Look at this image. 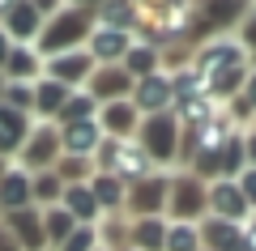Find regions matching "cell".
Returning a JSON list of instances; mask_svg holds the SVG:
<instances>
[{"mask_svg":"<svg viewBox=\"0 0 256 251\" xmlns=\"http://www.w3.org/2000/svg\"><path fill=\"white\" fill-rule=\"evenodd\" d=\"M90 34H94V13L64 4L56 17L43 21V30H38V38H34V51L43 55V60L64 55V51H82V47L90 43Z\"/></svg>","mask_w":256,"mask_h":251,"instance_id":"obj_1","label":"cell"},{"mask_svg":"<svg viewBox=\"0 0 256 251\" xmlns=\"http://www.w3.org/2000/svg\"><path fill=\"white\" fill-rule=\"evenodd\" d=\"M94 171L120 179L124 188H132V183L158 175V166L146 158V149H141L137 141H116V136H102L98 153H94Z\"/></svg>","mask_w":256,"mask_h":251,"instance_id":"obj_2","label":"cell"},{"mask_svg":"<svg viewBox=\"0 0 256 251\" xmlns=\"http://www.w3.org/2000/svg\"><path fill=\"white\" fill-rule=\"evenodd\" d=\"M180 136H184V128L175 115H150V119H141L132 141L146 149V158L154 162L158 171L171 175V166H180Z\"/></svg>","mask_w":256,"mask_h":251,"instance_id":"obj_3","label":"cell"},{"mask_svg":"<svg viewBox=\"0 0 256 251\" xmlns=\"http://www.w3.org/2000/svg\"><path fill=\"white\" fill-rule=\"evenodd\" d=\"M210 217V183L196 179L192 171L171 175V192H166V222H205Z\"/></svg>","mask_w":256,"mask_h":251,"instance_id":"obj_4","label":"cell"},{"mask_svg":"<svg viewBox=\"0 0 256 251\" xmlns=\"http://www.w3.org/2000/svg\"><path fill=\"white\" fill-rule=\"evenodd\" d=\"M64 158L60 149V124H34L26 136V145L18 149L13 166H22L26 175H43V171H56V162Z\"/></svg>","mask_w":256,"mask_h":251,"instance_id":"obj_5","label":"cell"},{"mask_svg":"<svg viewBox=\"0 0 256 251\" xmlns=\"http://www.w3.org/2000/svg\"><path fill=\"white\" fill-rule=\"evenodd\" d=\"M239 64H248V51H244V43H239L235 34H214V38H205V43L192 51V68L201 72V81L214 77V72L239 68Z\"/></svg>","mask_w":256,"mask_h":251,"instance_id":"obj_6","label":"cell"},{"mask_svg":"<svg viewBox=\"0 0 256 251\" xmlns=\"http://www.w3.org/2000/svg\"><path fill=\"white\" fill-rule=\"evenodd\" d=\"M166 192H171V175L166 171L132 183V188H128V200H124L128 222H132V217H166Z\"/></svg>","mask_w":256,"mask_h":251,"instance_id":"obj_7","label":"cell"},{"mask_svg":"<svg viewBox=\"0 0 256 251\" xmlns=\"http://www.w3.org/2000/svg\"><path fill=\"white\" fill-rule=\"evenodd\" d=\"M196 4V17H201V30L205 34H235L239 21L256 9L252 0H192Z\"/></svg>","mask_w":256,"mask_h":251,"instance_id":"obj_8","label":"cell"},{"mask_svg":"<svg viewBox=\"0 0 256 251\" xmlns=\"http://www.w3.org/2000/svg\"><path fill=\"white\" fill-rule=\"evenodd\" d=\"M132 107L141 111V119H150V115H171V107H175L171 77H166V72L141 77L137 85H132Z\"/></svg>","mask_w":256,"mask_h":251,"instance_id":"obj_9","label":"cell"},{"mask_svg":"<svg viewBox=\"0 0 256 251\" xmlns=\"http://www.w3.org/2000/svg\"><path fill=\"white\" fill-rule=\"evenodd\" d=\"M132 85H137V81L124 72V64H98V68L90 72V81H86V90L98 98V107H107V102H128L132 98Z\"/></svg>","mask_w":256,"mask_h":251,"instance_id":"obj_10","label":"cell"},{"mask_svg":"<svg viewBox=\"0 0 256 251\" xmlns=\"http://www.w3.org/2000/svg\"><path fill=\"white\" fill-rule=\"evenodd\" d=\"M98 68V64L90 60V51H64V55H52V60H43V77L60 81V85H68V90H86V81H90V72Z\"/></svg>","mask_w":256,"mask_h":251,"instance_id":"obj_11","label":"cell"},{"mask_svg":"<svg viewBox=\"0 0 256 251\" xmlns=\"http://www.w3.org/2000/svg\"><path fill=\"white\" fill-rule=\"evenodd\" d=\"M210 217H222V222H235V226H244L252 217V205H248V196L239 192L235 179H214L210 183Z\"/></svg>","mask_w":256,"mask_h":251,"instance_id":"obj_12","label":"cell"},{"mask_svg":"<svg viewBox=\"0 0 256 251\" xmlns=\"http://www.w3.org/2000/svg\"><path fill=\"white\" fill-rule=\"evenodd\" d=\"M0 30L9 34L13 47H34L38 30H43V13H38L30 0H18V4H13V9L0 17Z\"/></svg>","mask_w":256,"mask_h":251,"instance_id":"obj_13","label":"cell"},{"mask_svg":"<svg viewBox=\"0 0 256 251\" xmlns=\"http://www.w3.org/2000/svg\"><path fill=\"white\" fill-rule=\"evenodd\" d=\"M4 230L13 234L22 251H47V234H43V213L38 209H22V213H0Z\"/></svg>","mask_w":256,"mask_h":251,"instance_id":"obj_14","label":"cell"},{"mask_svg":"<svg viewBox=\"0 0 256 251\" xmlns=\"http://www.w3.org/2000/svg\"><path fill=\"white\" fill-rule=\"evenodd\" d=\"M102 145L98 119H77V124H60V149L64 158H94Z\"/></svg>","mask_w":256,"mask_h":251,"instance_id":"obj_15","label":"cell"},{"mask_svg":"<svg viewBox=\"0 0 256 251\" xmlns=\"http://www.w3.org/2000/svg\"><path fill=\"white\" fill-rule=\"evenodd\" d=\"M137 43V34H124V30H102L98 21H94V34L90 43H86V51H90L94 64H124L128 47Z\"/></svg>","mask_w":256,"mask_h":251,"instance_id":"obj_16","label":"cell"},{"mask_svg":"<svg viewBox=\"0 0 256 251\" xmlns=\"http://www.w3.org/2000/svg\"><path fill=\"white\" fill-rule=\"evenodd\" d=\"M98 128H102V136L132 141L137 128H141V111L132 107V98L128 102H107V107H98Z\"/></svg>","mask_w":256,"mask_h":251,"instance_id":"obj_17","label":"cell"},{"mask_svg":"<svg viewBox=\"0 0 256 251\" xmlns=\"http://www.w3.org/2000/svg\"><path fill=\"white\" fill-rule=\"evenodd\" d=\"M94 21H98L102 30H124V34H137L141 21H146V13H141L137 0H107V4H98V9H94Z\"/></svg>","mask_w":256,"mask_h":251,"instance_id":"obj_18","label":"cell"},{"mask_svg":"<svg viewBox=\"0 0 256 251\" xmlns=\"http://www.w3.org/2000/svg\"><path fill=\"white\" fill-rule=\"evenodd\" d=\"M30 128H34V119H30V115H22V111H13V107L0 102V158H4V162L18 158V149L26 145Z\"/></svg>","mask_w":256,"mask_h":251,"instance_id":"obj_19","label":"cell"},{"mask_svg":"<svg viewBox=\"0 0 256 251\" xmlns=\"http://www.w3.org/2000/svg\"><path fill=\"white\" fill-rule=\"evenodd\" d=\"M30 179L22 166H9L0 175V213H22V209H34V196H30Z\"/></svg>","mask_w":256,"mask_h":251,"instance_id":"obj_20","label":"cell"},{"mask_svg":"<svg viewBox=\"0 0 256 251\" xmlns=\"http://www.w3.org/2000/svg\"><path fill=\"white\" fill-rule=\"evenodd\" d=\"M60 209L73 217L77 226H98L102 222V209H98V200H94L90 183H68L64 196H60Z\"/></svg>","mask_w":256,"mask_h":251,"instance_id":"obj_21","label":"cell"},{"mask_svg":"<svg viewBox=\"0 0 256 251\" xmlns=\"http://www.w3.org/2000/svg\"><path fill=\"white\" fill-rule=\"evenodd\" d=\"M68 85H60V81L52 77H38L34 81V124H56L64 111V102H68Z\"/></svg>","mask_w":256,"mask_h":251,"instance_id":"obj_22","label":"cell"},{"mask_svg":"<svg viewBox=\"0 0 256 251\" xmlns=\"http://www.w3.org/2000/svg\"><path fill=\"white\" fill-rule=\"evenodd\" d=\"M128 251H166V217H132Z\"/></svg>","mask_w":256,"mask_h":251,"instance_id":"obj_23","label":"cell"},{"mask_svg":"<svg viewBox=\"0 0 256 251\" xmlns=\"http://www.w3.org/2000/svg\"><path fill=\"white\" fill-rule=\"evenodd\" d=\"M0 77H4V81H26V85H34V81L43 77V55H38L34 47H13Z\"/></svg>","mask_w":256,"mask_h":251,"instance_id":"obj_24","label":"cell"},{"mask_svg":"<svg viewBox=\"0 0 256 251\" xmlns=\"http://www.w3.org/2000/svg\"><path fill=\"white\" fill-rule=\"evenodd\" d=\"M90 192H94V200H98L102 217H120V213H124L128 188H124L120 179H111V175H98V171H94V179H90Z\"/></svg>","mask_w":256,"mask_h":251,"instance_id":"obj_25","label":"cell"},{"mask_svg":"<svg viewBox=\"0 0 256 251\" xmlns=\"http://www.w3.org/2000/svg\"><path fill=\"white\" fill-rule=\"evenodd\" d=\"M218 111H222V107L210 98V94H196V98H184V102H175V107H171V115L180 119V128L188 132V128H201V124H210V119L218 115Z\"/></svg>","mask_w":256,"mask_h":251,"instance_id":"obj_26","label":"cell"},{"mask_svg":"<svg viewBox=\"0 0 256 251\" xmlns=\"http://www.w3.org/2000/svg\"><path fill=\"white\" fill-rule=\"evenodd\" d=\"M124 72L132 81H141V77H154V72H162V51H158L154 43H132L128 47V55H124Z\"/></svg>","mask_w":256,"mask_h":251,"instance_id":"obj_27","label":"cell"},{"mask_svg":"<svg viewBox=\"0 0 256 251\" xmlns=\"http://www.w3.org/2000/svg\"><path fill=\"white\" fill-rule=\"evenodd\" d=\"M38 213H43V234H47V251H56V247H60L64 239H68V234L77 230V222H73L68 213H64L60 205H56V209H38Z\"/></svg>","mask_w":256,"mask_h":251,"instance_id":"obj_28","label":"cell"},{"mask_svg":"<svg viewBox=\"0 0 256 251\" xmlns=\"http://www.w3.org/2000/svg\"><path fill=\"white\" fill-rule=\"evenodd\" d=\"M30 196H34V209H56V205H60V196H64L60 175H56V171L34 175V179H30Z\"/></svg>","mask_w":256,"mask_h":251,"instance_id":"obj_29","label":"cell"},{"mask_svg":"<svg viewBox=\"0 0 256 251\" xmlns=\"http://www.w3.org/2000/svg\"><path fill=\"white\" fill-rule=\"evenodd\" d=\"M77 119H98V98H94L90 90H73L68 94V102H64V111H60L56 124H77Z\"/></svg>","mask_w":256,"mask_h":251,"instance_id":"obj_30","label":"cell"},{"mask_svg":"<svg viewBox=\"0 0 256 251\" xmlns=\"http://www.w3.org/2000/svg\"><path fill=\"white\" fill-rule=\"evenodd\" d=\"M166 251H201V230L192 222H166Z\"/></svg>","mask_w":256,"mask_h":251,"instance_id":"obj_31","label":"cell"},{"mask_svg":"<svg viewBox=\"0 0 256 251\" xmlns=\"http://www.w3.org/2000/svg\"><path fill=\"white\" fill-rule=\"evenodd\" d=\"M0 102L34 119V85H26V81H4V94H0Z\"/></svg>","mask_w":256,"mask_h":251,"instance_id":"obj_32","label":"cell"},{"mask_svg":"<svg viewBox=\"0 0 256 251\" xmlns=\"http://www.w3.org/2000/svg\"><path fill=\"white\" fill-rule=\"evenodd\" d=\"M56 175H60L64 188L68 183H90L94 179V158H60L56 162Z\"/></svg>","mask_w":256,"mask_h":251,"instance_id":"obj_33","label":"cell"},{"mask_svg":"<svg viewBox=\"0 0 256 251\" xmlns=\"http://www.w3.org/2000/svg\"><path fill=\"white\" fill-rule=\"evenodd\" d=\"M56 251H98V226H77Z\"/></svg>","mask_w":256,"mask_h":251,"instance_id":"obj_34","label":"cell"},{"mask_svg":"<svg viewBox=\"0 0 256 251\" xmlns=\"http://www.w3.org/2000/svg\"><path fill=\"white\" fill-rule=\"evenodd\" d=\"M235 38H239V43H244V51H248V55L256 51V9L248 13L244 21H239V30H235Z\"/></svg>","mask_w":256,"mask_h":251,"instance_id":"obj_35","label":"cell"},{"mask_svg":"<svg viewBox=\"0 0 256 251\" xmlns=\"http://www.w3.org/2000/svg\"><path fill=\"white\" fill-rule=\"evenodd\" d=\"M239 192L248 196V205H252V213H256V166H244V175H239Z\"/></svg>","mask_w":256,"mask_h":251,"instance_id":"obj_36","label":"cell"},{"mask_svg":"<svg viewBox=\"0 0 256 251\" xmlns=\"http://www.w3.org/2000/svg\"><path fill=\"white\" fill-rule=\"evenodd\" d=\"M244 158H248V166H256V124L244 128Z\"/></svg>","mask_w":256,"mask_h":251,"instance_id":"obj_37","label":"cell"},{"mask_svg":"<svg viewBox=\"0 0 256 251\" xmlns=\"http://www.w3.org/2000/svg\"><path fill=\"white\" fill-rule=\"evenodd\" d=\"M244 98H248V107H252V115H256V72H248V85H244Z\"/></svg>","mask_w":256,"mask_h":251,"instance_id":"obj_38","label":"cell"},{"mask_svg":"<svg viewBox=\"0 0 256 251\" xmlns=\"http://www.w3.org/2000/svg\"><path fill=\"white\" fill-rule=\"evenodd\" d=\"M0 251H22V247H18V243H13V234H9V230H4V222H0Z\"/></svg>","mask_w":256,"mask_h":251,"instance_id":"obj_39","label":"cell"},{"mask_svg":"<svg viewBox=\"0 0 256 251\" xmlns=\"http://www.w3.org/2000/svg\"><path fill=\"white\" fill-rule=\"evenodd\" d=\"M64 4H73V9H86V13H94L98 4H107V0H64Z\"/></svg>","mask_w":256,"mask_h":251,"instance_id":"obj_40","label":"cell"},{"mask_svg":"<svg viewBox=\"0 0 256 251\" xmlns=\"http://www.w3.org/2000/svg\"><path fill=\"white\" fill-rule=\"evenodd\" d=\"M9 51H13V43H9V34L0 30V72H4V60H9Z\"/></svg>","mask_w":256,"mask_h":251,"instance_id":"obj_41","label":"cell"},{"mask_svg":"<svg viewBox=\"0 0 256 251\" xmlns=\"http://www.w3.org/2000/svg\"><path fill=\"white\" fill-rule=\"evenodd\" d=\"M13 4H18V0H0V17H4V13H9Z\"/></svg>","mask_w":256,"mask_h":251,"instance_id":"obj_42","label":"cell"},{"mask_svg":"<svg viewBox=\"0 0 256 251\" xmlns=\"http://www.w3.org/2000/svg\"><path fill=\"white\" fill-rule=\"evenodd\" d=\"M248 68H252V72H256V51H252V55H248Z\"/></svg>","mask_w":256,"mask_h":251,"instance_id":"obj_43","label":"cell"},{"mask_svg":"<svg viewBox=\"0 0 256 251\" xmlns=\"http://www.w3.org/2000/svg\"><path fill=\"white\" fill-rule=\"evenodd\" d=\"M0 94H4V77H0Z\"/></svg>","mask_w":256,"mask_h":251,"instance_id":"obj_44","label":"cell"},{"mask_svg":"<svg viewBox=\"0 0 256 251\" xmlns=\"http://www.w3.org/2000/svg\"><path fill=\"white\" fill-rule=\"evenodd\" d=\"M252 4H256V0H252Z\"/></svg>","mask_w":256,"mask_h":251,"instance_id":"obj_45","label":"cell"},{"mask_svg":"<svg viewBox=\"0 0 256 251\" xmlns=\"http://www.w3.org/2000/svg\"><path fill=\"white\" fill-rule=\"evenodd\" d=\"M201 251H205V247H201Z\"/></svg>","mask_w":256,"mask_h":251,"instance_id":"obj_46","label":"cell"},{"mask_svg":"<svg viewBox=\"0 0 256 251\" xmlns=\"http://www.w3.org/2000/svg\"><path fill=\"white\" fill-rule=\"evenodd\" d=\"M98 251H102V247H98Z\"/></svg>","mask_w":256,"mask_h":251,"instance_id":"obj_47","label":"cell"},{"mask_svg":"<svg viewBox=\"0 0 256 251\" xmlns=\"http://www.w3.org/2000/svg\"><path fill=\"white\" fill-rule=\"evenodd\" d=\"M124 251H128V247H124Z\"/></svg>","mask_w":256,"mask_h":251,"instance_id":"obj_48","label":"cell"}]
</instances>
